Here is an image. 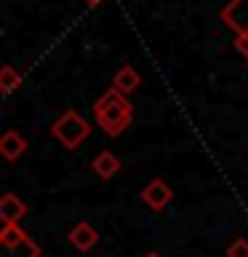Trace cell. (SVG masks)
I'll use <instances>...</instances> for the list:
<instances>
[{
	"label": "cell",
	"mask_w": 248,
	"mask_h": 257,
	"mask_svg": "<svg viewBox=\"0 0 248 257\" xmlns=\"http://www.w3.org/2000/svg\"><path fill=\"white\" fill-rule=\"evenodd\" d=\"M30 236L22 230V225H3L0 230V246L3 249H11V246H19L22 241H27Z\"/></svg>",
	"instance_id": "cell-11"
},
{
	"label": "cell",
	"mask_w": 248,
	"mask_h": 257,
	"mask_svg": "<svg viewBox=\"0 0 248 257\" xmlns=\"http://www.w3.org/2000/svg\"><path fill=\"white\" fill-rule=\"evenodd\" d=\"M19 86H22V72H16L11 64H3V67H0V94L8 96Z\"/></svg>",
	"instance_id": "cell-10"
},
{
	"label": "cell",
	"mask_w": 248,
	"mask_h": 257,
	"mask_svg": "<svg viewBox=\"0 0 248 257\" xmlns=\"http://www.w3.org/2000/svg\"><path fill=\"white\" fill-rule=\"evenodd\" d=\"M222 22L235 32V38L248 35V0H230L222 8Z\"/></svg>",
	"instance_id": "cell-3"
},
{
	"label": "cell",
	"mask_w": 248,
	"mask_h": 257,
	"mask_svg": "<svg viewBox=\"0 0 248 257\" xmlns=\"http://www.w3.org/2000/svg\"><path fill=\"white\" fill-rule=\"evenodd\" d=\"M171 198H174V193L163 180H152L150 185H144V190H142V201L152 209V212H163V209L171 204Z\"/></svg>",
	"instance_id": "cell-4"
},
{
	"label": "cell",
	"mask_w": 248,
	"mask_h": 257,
	"mask_svg": "<svg viewBox=\"0 0 248 257\" xmlns=\"http://www.w3.org/2000/svg\"><path fill=\"white\" fill-rule=\"evenodd\" d=\"M91 169L96 172L99 180H112V177L120 172V158L115 156V153H110V150H102L99 156L91 161Z\"/></svg>",
	"instance_id": "cell-8"
},
{
	"label": "cell",
	"mask_w": 248,
	"mask_h": 257,
	"mask_svg": "<svg viewBox=\"0 0 248 257\" xmlns=\"http://www.w3.org/2000/svg\"><path fill=\"white\" fill-rule=\"evenodd\" d=\"M51 134L59 145H64V150H78L80 145L88 140L91 126H88V120L80 115L78 110H64L62 115L54 120Z\"/></svg>",
	"instance_id": "cell-2"
},
{
	"label": "cell",
	"mask_w": 248,
	"mask_h": 257,
	"mask_svg": "<svg viewBox=\"0 0 248 257\" xmlns=\"http://www.w3.org/2000/svg\"><path fill=\"white\" fill-rule=\"evenodd\" d=\"M227 257H248V238H235L227 246Z\"/></svg>",
	"instance_id": "cell-13"
},
{
	"label": "cell",
	"mask_w": 248,
	"mask_h": 257,
	"mask_svg": "<svg viewBox=\"0 0 248 257\" xmlns=\"http://www.w3.org/2000/svg\"><path fill=\"white\" fill-rule=\"evenodd\" d=\"M144 257H160V254H155V252H150V254H144Z\"/></svg>",
	"instance_id": "cell-16"
},
{
	"label": "cell",
	"mask_w": 248,
	"mask_h": 257,
	"mask_svg": "<svg viewBox=\"0 0 248 257\" xmlns=\"http://www.w3.org/2000/svg\"><path fill=\"white\" fill-rule=\"evenodd\" d=\"M3 257H40V246L32 238H27V241H22L19 246L3 249Z\"/></svg>",
	"instance_id": "cell-12"
},
{
	"label": "cell",
	"mask_w": 248,
	"mask_h": 257,
	"mask_svg": "<svg viewBox=\"0 0 248 257\" xmlns=\"http://www.w3.org/2000/svg\"><path fill=\"white\" fill-rule=\"evenodd\" d=\"M27 217V204L16 193H3L0 198V220L3 225H19Z\"/></svg>",
	"instance_id": "cell-5"
},
{
	"label": "cell",
	"mask_w": 248,
	"mask_h": 257,
	"mask_svg": "<svg viewBox=\"0 0 248 257\" xmlns=\"http://www.w3.org/2000/svg\"><path fill=\"white\" fill-rule=\"evenodd\" d=\"M99 3H104V0H86V6H91V8H96Z\"/></svg>",
	"instance_id": "cell-15"
},
{
	"label": "cell",
	"mask_w": 248,
	"mask_h": 257,
	"mask_svg": "<svg viewBox=\"0 0 248 257\" xmlns=\"http://www.w3.org/2000/svg\"><path fill=\"white\" fill-rule=\"evenodd\" d=\"M142 86V75L136 72L131 64H126V67H120L118 72H115V78H112V88H118L120 94H134L136 88Z\"/></svg>",
	"instance_id": "cell-9"
},
{
	"label": "cell",
	"mask_w": 248,
	"mask_h": 257,
	"mask_svg": "<svg viewBox=\"0 0 248 257\" xmlns=\"http://www.w3.org/2000/svg\"><path fill=\"white\" fill-rule=\"evenodd\" d=\"M94 118L107 137H120L134 123V104L128 102V96L120 94L118 88H107V91L94 102Z\"/></svg>",
	"instance_id": "cell-1"
},
{
	"label": "cell",
	"mask_w": 248,
	"mask_h": 257,
	"mask_svg": "<svg viewBox=\"0 0 248 257\" xmlns=\"http://www.w3.org/2000/svg\"><path fill=\"white\" fill-rule=\"evenodd\" d=\"M0 153H3V158L6 161H16V158H22L24 153H27V140L19 134V132H14V128H8V132L0 137Z\"/></svg>",
	"instance_id": "cell-7"
},
{
	"label": "cell",
	"mask_w": 248,
	"mask_h": 257,
	"mask_svg": "<svg viewBox=\"0 0 248 257\" xmlns=\"http://www.w3.org/2000/svg\"><path fill=\"white\" fill-rule=\"evenodd\" d=\"M235 48L248 59V35H246V38H235Z\"/></svg>",
	"instance_id": "cell-14"
},
{
	"label": "cell",
	"mask_w": 248,
	"mask_h": 257,
	"mask_svg": "<svg viewBox=\"0 0 248 257\" xmlns=\"http://www.w3.org/2000/svg\"><path fill=\"white\" fill-rule=\"evenodd\" d=\"M70 244L80 249V252H88V249H94L96 246V241H99V233H96V228L91 222H78L75 228L70 230Z\"/></svg>",
	"instance_id": "cell-6"
}]
</instances>
